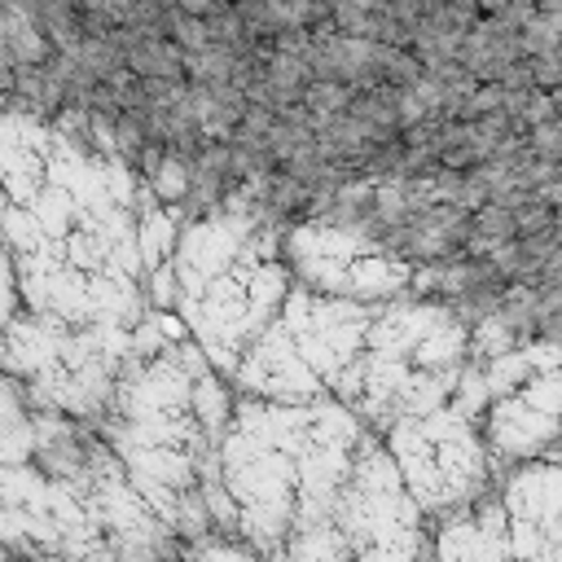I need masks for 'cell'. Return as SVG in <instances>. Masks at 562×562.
<instances>
[{"label":"cell","instance_id":"obj_5","mask_svg":"<svg viewBox=\"0 0 562 562\" xmlns=\"http://www.w3.org/2000/svg\"><path fill=\"white\" fill-rule=\"evenodd\" d=\"M189 180H193V158H184V154H176V149H162L158 162L145 171L149 193L158 198V206H171V211L189 198Z\"/></svg>","mask_w":562,"mask_h":562},{"label":"cell","instance_id":"obj_2","mask_svg":"<svg viewBox=\"0 0 562 562\" xmlns=\"http://www.w3.org/2000/svg\"><path fill=\"white\" fill-rule=\"evenodd\" d=\"M334 522L347 536L351 553H422V505L413 501L400 465L369 439L351 457L347 479L334 496Z\"/></svg>","mask_w":562,"mask_h":562},{"label":"cell","instance_id":"obj_8","mask_svg":"<svg viewBox=\"0 0 562 562\" xmlns=\"http://www.w3.org/2000/svg\"><path fill=\"white\" fill-rule=\"evenodd\" d=\"M527 149L536 154V158H562V114H549V119H540V123H531L527 127Z\"/></svg>","mask_w":562,"mask_h":562},{"label":"cell","instance_id":"obj_3","mask_svg":"<svg viewBox=\"0 0 562 562\" xmlns=\"http://www.w3.org/2000/svg\"><path fill=\"white\" fill-rule=\"evenodd\" d=\"M233 369L246 391L281 400V404H312L321 391V373L307 364V356L299 351V342L290 338V329L281 321H268L250 338L246 360H237Z\"/></svg>","mask_w":562,"mask_h":562},{"label":"cell","instance_id":"obj_7","mask_svg":"<svg viewBox=\"0 0 562 562\" xmlns=\"http://www.w3.org/2000/svg\"><path fill=\"white\" fill-rule=\"evenodd\" d=\"M553 220H558V211H553L540 193H527V198L514 206V233H518V237L544 233V228H553Z\"/></svg>","mask_w":562,"mask_h":562},{"label":"cell","instance_id":"obj_6","mask_svg":"<svg viewBox=\"0 0 562 562\" xmlns=\"http://www.w3.org/2000/svg\"><path fill=\"white\" fill-rule=\"evenodd\" d=\"M299 101H303V105L316 114V123H321V119H329V114H338V110L351 105V83H338V79H312V83L303 88Z\"/></svg>","mask_w":562,"mask_h":562},{"label":"cell","instance_id":"obj_9","mask_svg":"<svg viewBox=\"0 0 562 562\" xmlns=\"http://www.w3.org/2000/svg\"><path fill=\"white\" fill-rule=\"evenodd\" d=\"M531 79H536V88H544V92L562 88V66H558V57H553V53L531 57Z\"/></svg>","mask_w":562,"mask_h":562},{"label":"cell","instance_id":"obj_4","mask_svg":"<svg viewBox=\"0 0 562 562\" xmlns=\"http://www.w3.org/2000/svg\"><path fill=\"white\" fill-rule=\"evenodd\" d=\"M501 501L514 522H527L549 540V558H562V461H522Z\"/></svg>","mask_w":562,"mask_h":562},{"label":"cell","instance_id":"obj_1","mask_svg":"<svg viewBox=\"0 0 562 562\" xmlns=\"http://www.w3.org/2000/svg\"><path fill=\"white\" fill-rule=\"evenodd\" d=\"M386 443L422 514H439V509L457 514L474 505L479 496H487V483L496 474L487 461V443L474 435L470 417H461L457 408L395 417Z\"/></svg>","mask_w":562,"mask_h":562}]
</instances>
